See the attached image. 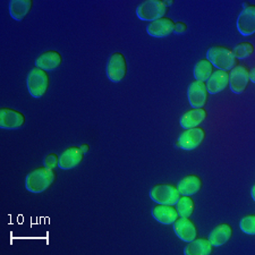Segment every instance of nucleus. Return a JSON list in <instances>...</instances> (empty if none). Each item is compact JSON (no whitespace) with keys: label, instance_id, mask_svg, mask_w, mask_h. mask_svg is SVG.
<instances>
[{"label":"nucleus","instance_id":"ddd939ff","mask_svg":"<svg viewBox=\"0 0 255 255\" xmlns=\"http://www.w3.org/2000/svg\"><path fill=\"white\" fill-rule=\"evenodd\" d=\"M84 158V153L81 151L80 146H71L66 149L59 155L58 167L63 170H69L79 166Z\"/></svg>","mask_w":255,"mask_h":255},{"label":"nucleus","instance_id":"cd10ccee","mask_svg":"<svg viewBox=\"0 0 255 255\" xmlns=\"http://www.w3.org/2000/svg\"><path fill=\"white\" fill-rule=\"evenodd\" d=\"M187 31V25L183 22H178L175 23V27H174V32L176 34H183Z\"/></svg>","mask_w":255,"mask_h":255},{"label":"nucleus","instance_id":"7c9ffc66","mask_svg":"<svg viewBox=\"0 0 255 255\" xmlns=\"http://www.w3.org/2000/svg\"><path fill=\"white\" fill-rule=\"evenodd\" d=\"M254 188H255V187L253 186V187H252V191H251V193H252V197H253V200L255 199V197H254Z\"/></svg>","mask_w":255,"mask_h":255},{"label":"nucleus","instance_id":"f257e3e1","mask_svg":"<svg viewBox=\"0 0 255 255\" xmlns=\"http://www.w3.org/2000/svg\"><path fill=\"white\" fill-rule=\"evenodd\" d=\"M56 180V172L46 167L32 170L25 178V187L28 192L40 194L47 191Z\"/></svg>","mask_w":255,"mask_h":255},{"label":"nucleus","instance_id":"f03ea898","mask_svg":"<svg viewBox=\"0 0 255 255\" xmlns=\"http://www.w3.org/2000/svg\"><path fill=\"white\" fill-rule=\"evenodd\" d=\"M168 7L162 0H146L142 1L136 8L137 17L144 22H154V20L166 17Z\"/></svg>","mask_w":255,"mask_h":255},{"label":"nucleus","instance_id":"7ed1b4c3","mask_svg":"<svg viewBox=\"0 0 255 255\" xmlns=\"http://www.w3.org/2000/svg\"><path fill=\"white\" fill-rule=\"evenodd\" d=\"M207 58L218 69L228 72L237 65V59L233 51L225 47H212L207 51Z\"/></svg>","mask_w":255,"mask_h":255},{"label":"nucleus","instance_id":"a211bd4d","mask_svg":"<svg viewBox=\"0 0 255 255\" xmlns=\"http://www.w3.org/2000/svg\"><path fill=\"white\" fill-rule=\"evenodd\" d=\"M61 55L56 50H49L35 59V66L46 72H52L61 65Z\"/></svg>","mask_w":255,"mask_h":255},{"label":"nucleus","instance_id":"6e6552de","mask_svg":"<svg viewBox=\"0 0 255 255\" xmlns=\"http://www.w3.org/2000/svg\"><path fill=\"white\" fill-rule=\"evenodd\" d=\"M205 138V130L201 127L185 129L177 139V145L185 151H192L199 147Z\"/></svg>","mask_w":255,"mask_h":255},{"label":"nucleus","instance_id":"bb28decb","mask_svg":"<svg viewBox=\"0 0 255 255\" xmlns=\"http://www.w3.org/2000/svg\"><path fill=\"white\" fill-rule=\"evenodd\" d=\"M58 161H59V157H57V154L55 153H50L44 158L43 166L53 170L56 167H58Z\"/></svg>","mask_w":255,"mask_h":255},{"label":"nucleus","instance_id":"1a4fd4ad","mask_svg":"<svg viewBox=\"0 0 255 255\" xmlns=\"http://www.w3.org/2000/svg\"><path fill=\"white\" fill-rule=\"evenodd\" d=\"M187 98L192 108H203V107L207 105L209 98V93L205 83L200 81L192 82L187 89Z\"/></svg>","mask_w":255,"mask_h":255},{"label":"nucleus","instance_id":"b1692460","mask_svg":"<svg viewBox=\"0 0 255 255\" xmlns=\"http://www.w3.org/2000/svg\"><path fill=\"white\" fill-rule=\"evenodd\" d=\"M176 205V210L177 213H178V217L182 218H190L193 212H194L195 209V204H194V200L192 199L191 196H182L180 195L179 200L177 201Z\"/></svg>","mask_w":255,"mask_h":255},{"label":"nucleus","instance_id":"39448f33","mask_svg":"<svg viewBox=\"0 0 255 255\" xmlns=\"http://www.w3.org/2000/svg\"><path fill=\"white\" fill-rule=\"evenodd\" d=\"M151 200L157 204L175 205L180 194L177 187L171 184H158L150 190Z\"/></svg>","mask_w":255,"mask_h":255},{"label":"nucleus","instance_id":"dca6fc26","mask_svg":"<svg viewBox=\"0 0 255 255\" xmlns=\"http://www.w3.org/2000/svg\"><path fill=\"white\" fill-rule=\"evenodd\" d=\"M228 80H229V74L226 71H221V69H218V71L213 72L211 76L209 77L208 81L205 82V86H207L208 93L212 94H218L223 92L224 90L228 86Z\"/></svg>","mask_w":255,"mask_h":255},{"label":"nucleus","instance_id":"393cba45","mask_svg":"<svg viewBox=\"0 0 255 255\" xmlns=\"http://www.w3.org/2000/svg\"><path fill=\"white\" fill-rule=\"evenodd\" d=\"M232 51L237 60L238 59L242 60V59L249 58L250 56H252V53L254 52V47L253 44L250 42H241L236 44V46L233 48Z\"/></svg>","mask_w":255,"mask_h":255},{"label":"nucleus","instance_id":"f8f14e48","mask_svg":"<svg viewBox=\"0 0 255 255\" xmlns=\"http://www.w3.org/2000/svg\"><path fill=\"white\" fill-rule=\"evenodd\" d=\"M174 232L180 241L191 243L197 237V228L190 218L179 217L174 224Z\"/></svg>","mask_w":255,"mask_h":255},{"label":"nucleus","instance_id":"20e7f679","mask_svg":"<svg viewBox=\"0 0 255 255\" xmlns=\"http://www.w3.org/2000/svg\"><path fill=\"white\" fill-rule=\"evenodd\" d=\"M26 86L33 98H42L49 89V75L47 72L38 67L32 68L27 74Z\"/></svg>","mask_w":255,"mask_h":255},{"label":"nucleus","instance_id":"412c9836","mask_svg":"<svg viewBox=\"0 0 255 255\" xmlns=\"http://www.w3.org/2000/svg\"><path fill=\"white\" fill-rule=\"evenodd\" d=\"M213 251V246L208 238H195L188 243L184 249L185 255H210Z\"/></svg>","mask_w":255,"mask_h":255},{"label":"nucleus","instance_id":"a878e982","mask_svg":"<svg viewBox=\"0 0 255 255\" xmlns=\"http://www.w3.org/2000/svg\"><path fill=\"white\" fill-rule=\"evenodd\" d=\"M240 228L243 233L246 234V235H255V216L250 215L242 218L240 223Z\"/></svg>","mask_w":255,"mask_h":255},{"label":"nucleus","instance_id":"aec40b11","mask_svg":"<svg viewBox=\"0 0 255 255\" xmlns=\"http://www.w3.org/2000/svg\"><path fill=\"white\" fill-rule=\"evenodd\" d=\"M233 236V228L228 224H221L210 232L208 240L213 248H220L225 245Z\"/></svg>","mask_w":255,"mask_h":255},{"label":"nucleus","instance_id":"9d476101","mask_svg":"<svg viewBox=\"0 0 255 255\" xmlns=\"http://www.w3.org/2000/svg\"><path fill=\"white\" fill-rule=\"evenodd\" d=\"M237 30L243 36H251L255 33V6L249 5L237 17Z\"/></svg>","mask_w":255,"mask_h":255},{"label":"nucleus","instance_id":"423d86ee","mask_svg":"<svg viewBox=\"0 0 255 255\" xmlns=\"http://www.w3.org/2000/svg\"><path fill=\"white\" fill-rule=\"evenodd\" d=\"M107 77L113 83H119L124 80L127 73L126 59L123 53L115 52L108 58L106 66Z\"/></svg>","mask_w":255,"mask_h":255},{"label":"nucleus","instance_id":"9b49d317","mask_svg":"<svg viewBox=\"0 0 255 255\" xmlns=\"http://www.w3.org/2000/svg\"><path fill=\"white\" fill-rule=\"evenodd\" d=\"M25 124V116L17 110L0 108V127L3 129H19Z\"/></svg>","mask_w":255,"mask_h":255},{"label":"nucleus","instance_id":"c85d7f7f","mask_svg":"<svg viewBox=\"0 0 255 255\" xmlns=\"http://www.w3.org/2000/svg\"><path fill=\"white\" fill-rule=\"evenodd\" d=\"M80 149L85 154V153H88V152L90 151V146L88 145V144H82V145L80 146Z\"/></svg>","mask_w":255,"mask_h":255},{"label":"nucleus","instance_id":"4468645a","mask_svg":"<svg viewBox=\"0 0 255 255\" xmlns=\"http://www.w3.org/2000/svg\"><path fill=\"white\" fill-rule=\"evenodd\" d=\"M174 20L168 17H162L154 20V22H151L146 26V32L147 34L153 36V38H166L170 33L174 32Z\"/></svg>","mask_w":255,"mask_h":255},{"label":"nucleus","instance_id":"c756f323","mask_svg":"<svg viewBox=\"0 0 255 255\" xmlns=\"http://www.w3.org/2000/svg\"><path fill=\"white\" fill-rule=\"evenodd\" d=\"M254 68L253 69H251V71H250V73H249V76H250V81L251 82H252V83H254V82H255V80H254Z\"/></svg>","mask_w":255,"mask_h":255},{"label":"nucleus","instance_id":"f3484780","mask_svg":"<svg viewBox=\"0 0 255 255\" xmlns=\"http://www.w3.org/2000/svg\"><path fill=\"white\" fill-rule=\"evenodd\" d=\"M152 217L162 225H172L179 218L174 205L167 204H158L152 208Z\"/></svg>","mask_w":255,"mask_h":255},{"label":"nucleus","instance_id":"0eeeda50","mask_svg":"<svg viewBox=\"0 0 255 255\" xmlns=\"http://www.w3.org/2000/svg\"><path fill=\"white\" fill-rule=\"evenodd\" d=\"M249 73V68L242 64H237L233 69H230V72L228 73V84L233 93L242 94L243 92H245V90L248 89V85L250 83Z\"/></svg>","mask_w":255,"mask_h":255},{"label":"nucleus","instance_id":"5701e85b","mask_svg":"<svg viewBox=\"0 0 255 255\" xmlns=\"http://www.w3.org/2000/svg\"><path fill=\"white\" fill-rule=\"evenodd\" d=\"M193 73H194L193 75H194L195 81H200L205 83L213 73V66L208 59H201L195 64L194 72Z\"/></svg>","mask_w":255,"mask_h":255},{"label":"nucleus","instance_id":"2eb2a0df","mask_svg":"<svg viewBox=\"0 0 255 255\" xmlns=\"http://www.w3.org/2000/svg\"><path fill=\"white\" fill-rule=\"evenodd\" d=\"M176 187L182 196H193L202 188V179L197 175L185 176L177 183Z\"/></svg>","mask_w":255,"mask_h":255},{"label":"nucleus","instance_id":"6ab92c4d","mask_svg":"<svg viewBox=\"0 0 255 255\" xmlns=\"http://www.w3.org/2000/svg\"><path fill=\"white\" fill-rule=\"evenodd\" d=\"M208 114L203 108L191 109L182 115L179 119V124L185 129L199 127L207 119Z\"/></svg>","mask_w":255,"mask_h":255},{"label":"nucleus","instance_id":"4be33fe9","mask_svg":"<svg viewBox=\"0 0 255 255\" xmlns=\"http://www.w3.org/2000/svg\"><path fill=\"white\" fill-rule=\"evenodd\" d=\"M32 0H11L9 2V14L15 20H23L31 11Z\"/></svg>","mask_w":255,"mask_h":255}]
</instances>
